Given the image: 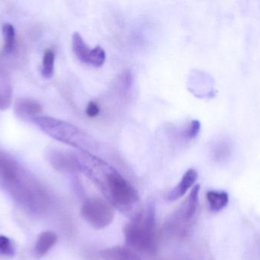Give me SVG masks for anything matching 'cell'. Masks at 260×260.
Listing matches in <instances>:
<instances>
[{"instance_id": "obj_1", "label": "cell", "mask_w": 260, "mask_h": 260, "mask_svg": "<svg viewBox=\"0 0 260 260\" xmlns=\"http://www.w3.org/2000/svg\"><path fill=\"white\" fill-rule=\"evenodd\" d=\"M126 245L141 253H154L157 248L155 209L149 203L145 213H139L123 228Z\"/></svg>"}, {"instance_id": "obj_2", "label": "cell", "mask_w": 260, "mask_h": 260, "mask_svg": "<svg viewBox=\"0 0 260 260\" xmlns=\"http://www.w3.org/2000/svg\"><path fill=\"white\" fill-rule=\"evenodd\" d=\"M31 120L52 138L77 148L83 152H88L85 148L91 143V140L77 127L64 121L47 116H36Z\"/></svg>"}, {"instance_id": "obj_3", "label": "cell", "mask_w": 260, "mask_h": 260, "mask_svg": "<svg viewBox=\"0 0 260 260\" xmlns=\"http://www.w3.org/2000/svg\"><path fill=\"white\" fill-rule=\"evenodd\" d=\"M83 219L96 230L108 227L114 220V212L109 203L99 197H91L85 200L81 208Z\"/></svg>"}, {"instance_id": "obj_4", "label": "cell", "mask_w": 260, "mask_h": 260, "mask_svg": "<svg viewBox=\"0 0 260 260\" xmlns=\"http://www.w3.org/2000/svg\"><path fill=\"white\" fill-rule=\"evenodd\" d=\"M105 181L110 196L115 204L129 207L139 201L138 191L115 169L111 168L107 172Z\"/></svg>"}, {"instance_id": "obj_5", "label": "cell", "mask_w": 260, "mask_h": 260, "mask_svg": "<svg viewBox=\"0 0 260 260\" xmlns=\"http://www.w3.org/2000/svg\"><path fill=\"white\" fill-rule=\"evenodd\" d=\"M49 162L58 172H80L83 166L80 159L75 154L67 151L53 149L47 154Z\"/></svg>"}, {"instance_id": "obj_6", "label": "cell", "mask_w": 260, "mask_h": 260, "mask_svg": "<svg viewBox=\"0 0 260 260\" xmlns=\"http://www.w3.org/2000/svg\"><path fill=\"white\" fill-rule=\"evenodd\" d=\"M198 179V172L196 169H189L182 177L180 183L168 192L167 199L168 201H177L182 198L191 188L193 187L194 184Z\"/></svg>"}, {"instance_id": "obj_7", "label": "cell", "mask_w": 260, "mask_h": 260, "mask_svg": "<svg viewBox=\"0 0 260 260\" xmlns=\"http://www.w3.org/2000/svg\"><path fill=\"white\" fill-rule=\"evenodd\" d=\"M20 176L18 164L9 156L0 151V178L6 183H16Z\"/></svg>"}, {"instance_id": "obj_8", "label": "cell", "mask_w": 260, "mask_h": 260, "mask_svg": "<svg viewBox=\"0 0 260 260\" xmlns=\"http://www.w3.org/2000/svg\"><path fill=\"white\" fill-rule=\"evenodd\" d=\"M72 47L76 57L84 64L91 65L94 56V49L90 48L89 46L84 41L80 34L76 32L72 38Z\"/></svg>"}, {"instance_id": "obj_9", "label": "cell", "mask_w": 260, "mask_h": 260, "mask_svg": "<svg viewBox=\"0 0 260 260\" xmlns=\"http://www.w3.org/2000/svg\"><path fill=\"white\" fill-rule=\"evenodd\" d=\"M200 186L196 185L189 192L187 199L180 209V219L183 221H189L195 216L198 209L199 195H200Z\"/></svg>"}, {"instance_id": "obj_10", "label": "cell", "mask_w": 260, "mask_h": 260, "mask_svg": "<svg viewBox=\"0 0 260 260\" xmlns=\"http://www.w3.org/2000/svg\"><path fill=\"white\" fill-rule=\"evenodd\" d=\"M100 255L103 260H140L133 250L120 246L105 249L101 251Z\"/></svg>"}, {"instance_id": "obj_11", "label": "cell", "mask_w": 260, "mask_h": 260, "mask_svg": "<svg viewBox=\"0 0 260 260\" xmlns=\"http://www.w3.org/2000/svg\"><path fill=\"white\" fill-rule=\"evenodd\" d=\"M57 241L58 236L54 232H43L37 241L35 247V254L38 257H43L56 245Z\"/></svg>"}, {"instance_id": "obj_12", "label": "cell", "mask_w": 260, "mask_h": 260, "mask_svg": "<svg viewBox=\"0 0 260 260\" xmlns=\"http://www.w3.org/2000/svg\"><path fill=\"white\" fill-rule=\"evenodd\" d=\"M15 111L18 116L30 117L32 119L42 111V108L36 101L29 99H20L15 102Z\"/></svg>"}, {"instance_id": "obj_13", "label": "cell", "mask_w": 260, "mask_h": 260, "mask_svg": "<svg viewBox=\"0 0 260 260\" xmlns=\"http://www.w3.org/2000/svg\"><path fill=\"white\" fill-rule=\"evenodd\" d=\"M206 199L209 208L213 212H219L224 209L229 203L227 192L221 191L210 190L206 193Z\"/></svg>"}, {"instance_id": "obj_14", "label": "cell", "mask_w": 260, "mask_h": 260, "mask_svg": "<svg viewBox=\"0 0 260 260\" xmlns=\"http://www.w3.org/2000/svg\"><path fill=\"white\" fill-rule=\"evenodd\" d=\"M12 89L6 73L0 68V110H6L11 104Z\"/></svg>"}, {"instance_id": "obj_15", "label": "cell", "mask_w": 260, "mask_h": 260, "mask_svg": "<svg viewBox=\"0 0 260 260\" xmlns=\"http://www.w3.org/2000/svg\"><path fill=\"white\" fill-rule=\"evenodd\" d=\"M55 53L51 49H46L43 56L41 73L46 79H50L54 73Z\"/></svg>"}, {"instance_id": "obj_16", "label": "cell", "mask_w": 260, "mask_h": 260, "mask_svg": "<svg viewBox=\"0 0 260 260\" xmlns=\"http://www.w3.org/2000/svg\"><path fill=\"white\" fill-rule=\"evenodd\" d=\"M3 38H4V46L3 53L8 54L13 50L15 44V30L14 26L10 23H6L3 26Z\"/></svg>"}, {"instance_id": "obj_17", "label": "cell", "mask_w": 260, "mask_h": 260, "mask_svg": "<svg viewBox=\"0 0 260 260\" xmlns=\"http://www.w3.org/2000/svg\"><path fill=\"white\" fill-rule=\"evenodd\" d=\"M15 253V248L12 241L7 237L0 236V254L12 256Z\"/></svg>"}, {"instance_id": "obj_18", "label": "cell", "mask_w": 260, "mask_h": 260, "mask_svg": "<svg viewBox=\"0 0 260 260\" xmlns=\"http://www.w3.org/2000/svg\"><path fill=\"white\" fill-rule=\"evenodd\" d=\"M200 128H201V124L199 121H192L186 131V137L189 140L196 138L200 133Z\"/></svg>"}, {"instance_id": "obj_19", "label": "cell", "mask_w": 260, "mask_h": 260, "mask_svg": "<svg viewBox=\"0 0 260 260\" xmlns=\"http://www.w3.org/2000/svg\"><path fill=\"white\" fill-rule=\"evenodd\" d=\"M218 147L216 153L218 154L219 158H225L227 156L229 157L232 150V147L229 141H221Z\"/></svg>"}, {"instance_id": "obj_20", "label": "cell", "mask_w": 260, "mask_h": 260, "mask_svg": "<svg viewBox=\"0 0 260 260\" xmlns=\"http://www.w3.org/2000/svg\"><path fill=\"white\" fill-rule=\"evenodd\" d=\"M100 106L96 102H93V101L88 102V105H87L86 109H85L87 116H88L89 118L97 117L100 114Z\"/></svg>"}]
</instances>
